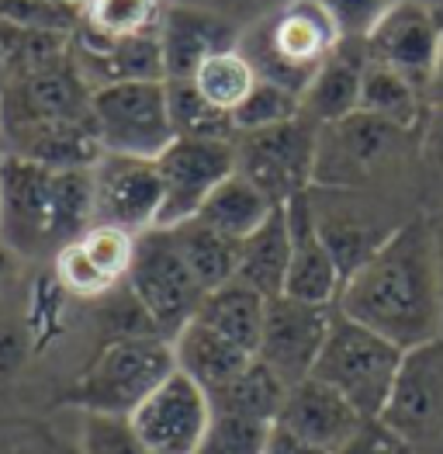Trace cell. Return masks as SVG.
<instances>
[{
	"label": "cell",
	"instance_id": "cell-1",
	"mask_svg": "<svg viewBox=\"0 0 443 454\" xmlns=\"http://www.w3.org/2000/svg\"><path fill=\"white\" fill-rule=\"evenodd\" d=\"M336 312L402 350L440 337L443 278L423 212L406 219L343 281Z\"/></svg>",
	"mask_w": 443,
	"mask_h": 454
},
{
	"label": "cell",
	"instance_id": "cell-2",
	"mask_svg": "<svg viewBox=\"0 0 443 454\" xmlns=\"http://www.w3.org/2000/svg\"><path fill=\"white\" fill-rule=\"evenodd\" d=\"M339 42L343 35L315 0H284L243 28L239 52L260 80L301 98Z\"/></svg>",
	"mask_w": 443,
	"mask_h": 454
},
{
	"label": "cell",
	"instance_id": "cell-3",
	"mask_svg": "<svg viewBox=\"0 0 443 454\" xmlns=\"http://www.w3.org/2000/svg\"><path fill=\"white\" fill-rule=\"evenodd\" d=\"M174 372L177 361L170 340L156 333L114 337L76 379L70 403L80 406L87 417L128 419Z\"/></svg>",
	"mask_w": 443,
	"mask_h": 454
},
{
	"label": "cell",
	"instance_id": "cell-4",
	"mask_svg": "<svg viewBox=\"0 0 443 454\" xmlns=\"http://www.w3.org/2000/svg\"><path fill=\"white\" fill-rule=\"evenodd\" d=\"M406 153H419V132L395 129L374 114L354 112L332 125H319L315 184L336 191H374L402 170Z\"/></svg>",
	"mask_w": 443,
	"mask_h": 454
},
{
	"label": "cell",
	"instance_id": "cell-5",
	"mask_svg": "<svg viewBox=\"0 0 443 454\" xmlns=\"http://www.w3.org/2000/svg\"><path fill=\"white\" fill-rule=\"evenodd\" d=\"M402 347L336 312L330 337L308 379H319L323 385L336 388L361 417H381L395 375L402 368Z\"/></svg>",
	"mask_w": 443,
	"mask_h": 454
},
{
	"label": "cell",
	"instance_id": "cell-6",
	"mask_svg": "<svg viewBox=\"0 0 443 454\" xmlns=\"http://www.w3.org/2000/svg\"><path fill=\"white\" fill-rule=\"evenodd\" d=\"M125 288L132 292L136 302L143 305L152 330L163 340H174L198 316V309L208 295L201 288V281L194 278V270L187 267L174 232L163 226L139 232L136 261H132Z\"/></svg>",
	"mask_w": 443,
	"mask_h": 454
},
{
	"label": "cell",
	"instance_id": "cell-7",
	"mask_svg": "<svg viewBox=\"0 0 443 454\" xmlns=\"http://www.w3.org/2000/svg\"><path fill=\"white\" fill-rule=\"evenodd\" d=\"M90 114L105 153L156 160L177 139L170 121L167 80H125L97 87Z\"/></svg>",
	"mask_w": 443,
	"mask_h": 454
},
{
	"label": "cell",
	"instance_id": "cell-8",
	"mask_svg": "<svg viewBox=\"0 0 443 454\" xmlns=\"http://www.w3.org/2000/svg\"><path fill=\"white\" fill-rule=\"evenodd\" d=\"M315 156H319V125L305 114L274 129L236 136V170L246 181H253L274 205H288L291 198L312 191Z\"/></svg>",
	"mask_w": 443,
	"mask_h": 454
},
{
	"label": "cell",
	"instance_id": "cell-9",
	"mask_svg": "<svg viewBox=\"0 0 443 454\" xmlns=\"http://www.w3.org/2000/svg\"><path fill=\"white\" fill-rule=\"evenodd\" d=\"M381 419L412 454H443V337L402 354Z\"/></svg>",
	"mask_w": 443,
	"mask_h": 454
},
{
	"label": "cell",
	"instance_id": "cell-10",
	"mask_svg": "<svg viewBox=\"0 0 443 454\" xmlns=\"http://www.w3.org/2000/svg\"><path fill=\"white\" fill-rule=\"evenodd\" d=\"M52 177L56 170L42 163L0 153V243H7L21 261L56 257Z\"/></svg>",
	"mask_w": 443,
	"mask_h": 454
},
{
	"label": "cell",
	"instance_id": "cell-11",
	"mask_svg": "<svg viewBox=\"0 0 443 454\" xmlns=\"http://www.w3.org/2000/svg\"><path fill=\"white\" fill-rule=\"evenodd\" d=\"M156 170L163 181L159 226H181L201 212L229 174H236V139H174L156 156Z\"/></svg>",
	"mask_w": 443,
	"mask_h": 454
},
{
	"label": "cell",
	"instance_id": "cell-12",
	"mask_svg": "<svg viewBox=\"0 0 443 454\" xmlns=\"http://www.w3.org/2000/svg\"><path fill=\"white\" fill-rule=\"evenodd\" d=\"M90 105H94V87L76 70L74 52H70V59L56 67L7 80L0 94V121H4V132L56 125V121H94Z\"/></svg>",
	"mask_w": 443,
	"mask_h": 454
},
{
	"label": "cell",
	"instance_id": "cell-13",
	"mask_svg": "<svg viewBox=\"0 0 443 454\" xmlns=\"http://www.w3.org/2000/svg\"><path fill=\"white\" fill-rule=\"evenodd\" d=\"M90 174H94V223L97 226H118L132 236L159 226L163 181H159L156 160L101 153Z\"/></svg>",
	"mask_w": 443,
	"mask_h": 454
},
{
	"label": "cell",
	"instance_id": "cell-14",
	"mask_svg": "<svg viewBox=\"0 0 443 454\" xmlns=\"http://www.w3.org/2000/svg\"><path fill=\"white\" fill-rule=\"evenodd\" d=\"M332 319H336V305L301 302L291 295L270 299L257 361H263L284 385L305 381L312 375L319 350L330 337Z\"/></svg>",
	"mask_w": 443,
	"mask_h": 454
},
{
	"label": "cell",
	"instance_id": "cell-15",
	"mask_svg": "<svg viewBox=\"0 0 443 454\" xmlns=\"http://www.w3.org/2000/svg\"><path fill=\"white\" fill-rule=\"evenodd\" d=\"M208 423L212 399L184 372H174L128 417V427L152 454H198Z\"/></svg>",
	"mask_w": 443,
	"mask_h": 454
},
{
	"label": "cell",
	"instance_id": "cell-16",
	"mask_svg": "<svg viewBox=\"0 0 443 454\" xmlns=\"http://www.w3.org/2000/svg\"><path fill=\"white\" fill-rule=\"evenodd\" d=\"M368 56L374 63L408 76L430 98V80L437 70L443 42V18L423 0H399L368 38Z\"/></svg>",
	"mask_w": 443,
	"mask_h": 454
},
{
	"label": "cell",
	"instance_id": "cell-17",
	"mask_svg": "<svg viewBox=\"0 0 443 454\" xmlns=\"http://www.w3.org/2000/svg\"><path fill=\"white\" fill-rule=\"evenodd\" d=\"M239 35H243V25H236L219 11L184 4V0H167L163 21H159L163 74L167 80H190L208 56L236 49Z\"/></svg>",
	"mask_w": 443,
	"mask_h": 454
},
{
	"label": "cell",
	"instance_id": "cell-18",
	"mask_svg": "<svg viewBox=\"0 0 443 454\" xmlns=\"http://www.w3.org/2000/svg\"><path fill=\"white\" fill-rule=\"evenodd\" d=\"M284 212H288V229H291V267H288L284 295L301 299V302L336 305L346 278L332 257L330 243L319 232L308 191L291 198Z\"/></svg>",
	"mask_w": 443,
	"mask_h": 454
},
{
	"label": "cell",
	"instance_id": "cell-19",
	"mask_svg": "<svg viewBox=\"0 0 443 454\" xmlns=\"http://www.w3.org/2000/svg\"><path fill=\"white\" fill-rule=\"evenodd\" d=\"M361 419L368 417H361L336 388L323 385L319 379H305L288 388V399L281 406L277 423L298 434L301 441L332 454L361 427Z\"/></svg>",
	"mask_w": 443,
	"mask_h": 454
},
{
	"label": "cell",
	"instance_id": "cell-20",
	"mask_svg": "<svg viewBox=\"0 0 443 454\" xmlns=\"http://www.w3.org/2000/svg\"><path fill=\"white\" fill-rule=\"evenodd\" d=\"M368 42L361 38H343L332 56L323 63V70L301 94V114L312 118L315 125H332L339 118H350L361 112V87L368 70Z\"/></svg>",
	"mask_w": 443,
	"mask_h": 454
},
{
	"label": "cell",
	"instance_id": "cell-21",
	"mask_svg": "<svg viewBox=\"0 0 443 454\" xmlns=\"http://www.w3.org/2000/svg\"><path fill=\"white\" fill-rule=\"evenodd\" d=\"M170 347H174L177 372H184L208 399L219 395L222 388H229L253 364L250 350H243L239 343H232L229 337L215 333L201 319H190L184 330L170 340Z\"/></svg>",
	"mask_w": 443,
	"mask_h": 454
},
{
	"label": "cell",
	"instance_id": "cell-22",
	"mask_svg": "<svg viewBox=\"0 0 443 454\" xmlns=\"http://www.w3.org/2000/svg\"><path fill=\"white\" fill-rule=\"evenodd\" d=\"M0 153L25 156L49 170H90L101 160V139L94 121H56L4 132Z\"/></svg>",
	"mask_w": 443,
	"mask_h": 454
},
{
	"label": "cell",
	"instance_id": "cell-23",
	"mask_svg": "<svg viewBox=\"0 0 443 454\" xmlns=\"http://www.w3.org/2000/svg\"><path fill=\"white\" fill-rule=\"evenodd\" d=\"M167 0H83L76 42L90 49H108L121 42L159 35Z\"/></svg>",
	"mask_w": 443,
	"mask_h": 454
},
{
	"label": "cell",
	"instance_id": "cell-24",
	"mask_svg": "<svg viewBox=\"0 0 443 454\" xmlns=\"http://www.w3.org/2000/svg\"><path fill=\"white\" fill-rule=\"evenodd\" d=\"M288 267H291V229H288V212L281 205L253 236L239 243L236 281L250 285L263 299H277L284 295Z\"/></svg>",
	"mask_w": 443,
	"mask_h": 454
},
{
	"label": "cell",
	"instance_id": "cell-25",
	"mask_svg": "<svg viewBox=\"0 0 443 454\" xmlns=\"http://www.w3.org/2000/svg\"><path fill=\"white\" fill-rule=\"evenodd\" d=\"M74 63L94 90L108 87V83H125V80H167L159 35L121 42V45H108V49H90L74 38Z\"/></svg>",
	"mask_w": 443,
	"mask_h": 454
},
{
	"label": "cell",
	"instance_id": "cell-26",
	"mask_svg": "<svg viewBox=\"0 0 443 454\" xmlns=\"http://www.w3.org/2000/svg\"><path fill=\"white\" fill-rule=\"evenodd\" d=\"M267 302L260 292H253L243 281H225L222 288L208 292L205 302L198 309L194 319H201L205 326H212L215 333L239 343L243 350H250L257 357L260 337H263V319H267Z\"/></svg>",
	"mask_w": 443,
	"mask_h": 454
},
{
	"label": "cell",
	"instance_id": "cell-27",
	"mask_svg": "<svg viewBox=\"0 0 443 454\" xmlns=\"http://www.w3.org/2000/svg\"><path fill=\"white\" fill-rule=\"evenodd\" d=\"M274 208H281V205H274L253 181H246L236 170V174H229L219 188L208 194V201L201 205V212L194 219H201L205 226H212L215 232L243 243L246 236H253L274 215Z\"/></svg>",
	"mask_w": 443,
	"mask_h": 454
},
{
	"label": "cell",
	"instance_id": "cell-28",
	"mask_svg": "<svg viewBox=\"0 0 443 454\" xmlns=\"http://www.w3.org/2000/svg\"><path fill=\"white\" fill-rule=\"evenodd\" d=\"M361 112L374 114V118H381L395 129L419 132L423 118L430 112V98L408 76L395 74V70L370 59L368 70H364V87H361Z\"/></svg>",
	"mask_w": 443,
	"mask_h": 454
},
{
	"label": "cell",
	"instance_id": "cell-29",
	"mask_svg": "<svg viewBox=\"0 0 443 454\" xmlns=\"http://www.w3.org/2000/svg\"><path fill=\"white\" fill-rule=\"evenodd\" d=\"M187 267L201 281L205 292H215L225 281L236 278V261H239V243L205 226L201 219H187L181 226H170Z\"/></svg>",
	"mask_w": 443,
	"mask_h": 454
},
{
	"label": "cell",
	"instance_id": "cell-30",
	"mask_svg": "<svg viewBox=\"0 0 443 454\" xmlns=\"http://www.w3.org/2000/svg\"><path fill=\"white\" fill-rule=\"evenodd\" d=\"M288 388L291 385H284L263 361L253 357V364L229 388H222L219 395H212V410L239 413V417L260 419V423H277L281 406L288 399Z\"/></svg>",
	"mask_w": 443,
	"mask_h": 454
},
{
	"label": "cell",
	"instance_id": "cell-31",
	"mask_svg": "<svg viewBox=\"0 0 443 454\" xmlns=\"http://www.w3.org/2000/svg\"><path fill=\"white\" fill-rule=\"evenodd\" d=\"M190 83H194V90H198L212 108L232 114L246 98H250V90L260 83V76H257V70H253V63H250V59L239 52V45H236V49H225V52L208 56V59L194 70Z\"/></svg>",
	"mask_w": 443,
	"mask_h": 454
},
{
	"label": "cell",
	"instance_id": "cell-32",
	"mask_svg": "<svg viewBox=\"0 0 443 454\" xmlns=\"http://www.w3.org/2000/svg\"><path fill=\"white\" fill-rule=\"evenodd\" d=\"M167 101H170V121L177 139H236L232 114L212 108L190 80H167Z\"/></svg>",
	"mask_w": 443,
	"mask_h": 454
},
{
	"label": "cell",
	"instance_id": "cell-33",
	"mask_svg": "<svg viewBox=\"0 0 443 454\" xmlns=\"http://www.w3.org/2000/svg\"><path fill=\"white\" fill-rule=\"evenodd\" d=\"M52 281H56V288L63 295L80 299V302H101V299H108V295H114L121 288V285H114L111 278L101 274V267L83 254V247L76 239L66 243L63 250H56V257H52Z\"/></svg>",
	"mask_w": 443,
	"mask_h": 454
},
{
	"label": "cell",
	"instance_id": "cell-34",
	"mask_svg": "<svg viewBox=\"0 0 443 454\" xmlns=\"http://www.w3.org/2000/svg\"><path fill=\"white\" fill-rule=\"evenodd\" d=\"M298 114H301V98L298 94L260 80L250 90V98L232 112V121H236V136H239V132H260V129L295 121Z\"/></svg>",
	"mask_w": 443,
	"mask_h": 454
},
{
	"label": "cell",
	"instance_id": "cell-35",
	"mask_svg": "<svg viewBox=\"0 0 443 454\" xmlns=\"http://www.w3.org/2000/svg\"><path fill=\"white\" fill-rule=\"evenodd\" d=\"M270 427L274 423L212 410V423H208V434H205L198 454H260Z\"/></svg>",
	"mask_w": 443,
	"mask_h": 454
},
{
	"label": "cell",
	"instance_id": "cell-36",
	"mask_svg": "<svg viewBox=\"0 0 443 454\" xmlns=\"http://www.w3.org/2000/svg\"><path fill=\"white\" fill-rule=\"evenodd\" d=\"M136 239L132 232L118 226H94L87 229L76 243L83 247V254L101 267V274L111 278L114 285H125L128 281V270H132V261H136Z\"/></svg>",
	"mask_w": 443,
	"mask_h": 454
},
{
	"label": "cell",
	"instance_id": "cell-37",
	"mask_svg": "<svg viewBox=\"0 0 443 454\" xmlns=\"http://www.w3.org/2000/svg\"><path fill=\"white\" fill-rule=\"evenodd\" d=\"M419 194L423 212L443 205V105H430L419 125Z\"/></svg>",
	"mask_w": 443,
	"mask_h": 454
},
{
	"label": "cell",
	"instance_id": "cell-38",
	"mask_svg": "<svg viewBox=\"0 0 443 454\" xmlns=\"http://www.w3.org/2000/svg\"><path fill=\"white\" fill-rule=\"evenodd\" d=\"M0 25L76 35L80 7H66V4H56V0H0Z\"/></svg>",
	"mask_w": 443,
	"mask_h": 454
},
{
	"label": "cell",
	"instance_id": "cell-39",
	"mask_svg": "<svg viewBox=\"0 0 443 454\" xmlns=\"http://www.w3.org/2000/svg\"><path fill=\"white\" fill-rule=\"evenodd\" d=\"M330 21L336 25V32L343 38H364L377 28V21L399 4V0H315Z\"/></svg>",
	"mask_w": 443,
	"mask_h": 454
},
{
	"label": "cell",
	"instance_id": "cell-40",
	"mask_svg": "<svg viewBox=\"0 0 443 454\" xmlns=\"http://www.w3.org/2000/svg\"><path fill=\"white\" fill-rule=\"evenodd\" d=\"M83 454H152L136 437L128 419L83 413Z\"/></svg>",
	"mask_w": 443,
	"mask_h": 454
},
{
	"label": "cell",
	"instance_id": "cell-41",
	"mask_svg": "<svg viewBox=\"0 0 443 454\" xmlns=\"http://www.w3.org/2000/svg\"><path fill=\"white\" fill-rule=\"evenodd\" d=\"M332 454H412L406 441L385 423L381 417L361 419V427L336 448Z\"/></svg>",
	"mask_w": 443,
	"mask_h": 454
},
{
	"label": "cell",
	"instance_id": "cell-42",
	"mask_svg": "<svg viewBox=\"0 0 443 454\" xmlns=\"http://www.w3.org/2000/svg\"><path fill=\"white\" fill-rule=\"evenodd\" d=\"M0 454H56V448L35 423H0Z\"/></svg>",
	"mask_w": 443,
	"mask_h": 454
},
{
	"label": "cell",
	"instance_id": "cell-43",
	"mask_svg": "<svg viewBox=\"0 0 443 454\" xmlns=\"http://www.w3.org/2000/svg\"><path fill=\"white\" fill-rule=\"evenodd\" d=\"M184 4H198V7H208V11H219L225 18H232L236 25H250V21H257L263 18L267 11H274L277 4H284V0H184Z\"/></svg>",
	"mask_w": 443,
	"mask_h": 454
},
{
	"label": "cell",
	"instance_id": "cell-44",
	"mask_svg": "<svg viewBox=\"0 0 443 454\" xmlns=\"http://www.w3.org/2000/svg\"><path fill=\"white\" fill-rule=\"evenodd\" d=\"M260 454H330V451H323V448H315V444L301 441V437L291 434L288 427L274 423V427H270V434H267V441H263V451Z\"/></svg>",
	"mask_w": 443,
	"mask_h": 454
},
{
	"label": "cell",
	"instance_id": "cell-45",
	"mask_svg": "<svg viewBox=\"0 0 443 454\" xmlns=\"http://www.w3.org/2000/svg\"><path fill=\"white\" fill-rule=\"evenodd\" d=\"M18 267H21V257L7 247V243H0V295L14 285V278H18Z\"/></svg>",
	"mask_w": 443,
	"mask_h": 454
},
{
	"label": "cell",
	"instance_id": "cell-46",
	"mask_svg": "<svg viewBox=\"0 0 443 454\" xmlns=\"http://www.w3.org/2000/svg\"><path fill=\"white\" fill-rule=\"evenodd\" d=\"M426 223H430V236H433V250H437V264H440V278H443V205L433 208V212H423Z\"/></svg>",
	"mask_w": 443,
	"mask_h": 454
},
{
	"label": "cell",
	"instance_id": "cell-47",
	"mask_svg": "<svg viewBox=\"0 0 443 454\" xmlns=\"http://www.w3.org/2000/svg\"><path fill=\"white\" fill-rule=\"evenodd\" d=\"M430 105H443V42H440V56H437V70L430 80Z\"/></svg>",
	"mask_w": 443,
	"mask_h": 454
},
{
	"label": "cell",
	"instance_id": "cell-48",
	"mask_svg": "<svg viewBox=\"0 0 443 454\" xmlns=\"http://www.w3.org/2000/svg\"><path fill=\"white\" fill-rule=\"evenodd\" d=\"M4 87H7V63H4V52H0V94H4Z\"/></svg>",
	"mask_w": 443,
	"mask_h": 454
},
{
	"label": "cell",
	"instance_id": "cell-49",
	"mask_svg": "<svg viewBox=\"0 0 443 454\" xmlns=\"http://www.w3.org/2000/svg\"><path fill=\"white\" fill-rule=\"evenodd\" d=\"M56 4H66V7H80L83 0H56Z\"/></svg>",
	"mask_w": 443,
	"mask_h": 454
},
{
	"label": "cell",
	"instance_id": "cell-50",
	"mask_svg": "<svg viewBox=\"0 0 443 454\" xmlns=\"http://www.w3.org/2000/svg\"><path fill=\"white\" fill-rule=\"evenodd\" d=\"M0 136H4V121H0Z\"/></svg>",
	"mask_w": 443,
	"mask_h": 454
},
{
	"label": "cell",
	"instance_id": "cell-51",
	"mask_svg": "<svg viewBox=\"0 0 443 454\" xmlns=\"http://www.w3.org/2000/svg\"><path fill=\"white\" fill-rule=\"evenodd\" d=\"M440 337H443V326H440Z\"/></svg>",
	"mask_w": 443,
	"mask_h": 454
}]
</instances>
